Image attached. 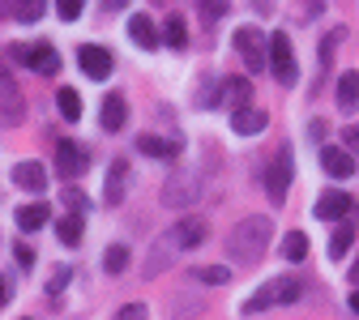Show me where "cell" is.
Instances as JSON below:
<instances>
[{
  "label": "cell",
  "mask_w": 359,
  "mask_h": 320,
  "mask_svg": "<svg viewBox=\"0 0 359 320\" xmlns=\"http://www.w3.org/2000/svg\"><path fill=\"white\" fill-rule=\"evenodd\" d=\"M171 256H175V244L163 235L158 244H154V256H150V265H146V273H150V278H154V273L163 269V265H171Z\"/></svg>",
  "instance_id": "d4e9b609"
},
{
  "label": "cell",
  "mask_w": 359,
  "mask_h": 320,
  "mask_svg": "<svg viewBox=\"0 0 359 320\" xmlns=\"http://www.w3.org/2000/svg\"><path fill=\"white\" fill-rule=\"evenodd\" d=\"M317 218H325V222H338V218H346L351 214V197L346 193H338V188H330V193H321L317 197V209H312Z\"/></svg>",
  "instance_id": "4fadbf2b"
},
{
  "label": "cell",
  "mask_w": 359,
  "mask_h": 320,
  "mask_svg": "<svg viewBox=\"0 0 359 320\" xmlns=\"http://www.w3.org/2000/svg\"><path fill=\"white\" fill-rule=\"evenodd\" d=\"M124 124H128V103H124L120 95H107V99H103V128H107V132H120Z\"/></svg>",
  "instance_id": "e0dca14e"
},
{
  "label": "cell",
  "mask_w": 359,
  "mask_h": 320,
  "mask_svg": "<svg viewBox=\"0 0 359 320\" xmlns=\"http://www.w3.org/2000/svg\"><path fill=\"white\" fill-rule=\"evenodd\" d=\"M205 235H210V226H205V218H197V214H189V218H180L171 231H167V239L175 244V252H189V248H201L205 244Z\"/></svg>",
  "instance_id": "52a82bcc"
},
{
  "label": "cell",
  "mask_w": 359,
  "mask_h": 320,
  "mask_svg": "<svg viewBox=\"0 0 359 320\" xmlns=\"http://www.w3.org/2000/svg\"><path fill=\"white\" fill-rule=\"evenodd\" d=\"M291 175H295V167H291V146H278L274 162L265 167V193H269V201H274V205H283V201H287Z\"/></svg>",
  "instance_id": "277c9868"
},
{
  "label": "cell",
  "mask_w": 359,
  "mask_h": 320,
  "mask_svg": "<svg viewBox=\"0 0 359 320\" xmlns=\"http://www.w3.org/2000/svg\"><path fill=\"white\" fill-rule=\"evenodd\" d=\"M201 197V175L197 171H180L167 179V188H163V201L167 205H193Z\"/></svg>",
  "instance_id": "ba28073f"
},
{
  "label": "cell",
  "mask_w": 359,
  "mask_h": 320,
  "mask_svg": "<svg viewBox=\"0 0 359 320\" xmlns=\"http://www.w3.org/2000/svg\"><path fill=\"white\" fill-rule=\"evenodd\" d=\"M56 235H60V244L77 248V244H81V214H65V218L56 222Z\"/></svg>",
  "instance_id": "603a6c76"
},
{
  "label": "cell",
  "mask_w": 359,
  "mask_h": 320,
  "mask_svg": "<svg viewBox=\"0 0 359 320\" xmlns=\"http://www.w3.org/2000/svg\"><path fill=\"white\" fill-rule=\"evenodd\" d=\"M128 179H133V175H128V158H116V162L107 167V184H103V205H111V209H116V205L124 201V193H128Z\"/></svg>",
  "instance_id": "8fae6325"
},
{
  "label": "cell",
  "mask_w": 359,
  "mask_h": 320,
  "mask_svg": "<svg viewBox=\"0 0 359 320\" xmlns=\"http://www.w3.org/2000/svg\"><path fill=\"white\" fill-rule=\"evenodd\" d=\"M265 124H269V116H265L261 107H244V111L231 116V128H236L240 137H252V132H261Z\"/></svg>",
  "instance_id": "ac0fdd59"
},
{
  "label": "cell",
  "mask_w": 359,
  "mask_h": 320,
  "mask_svg": "<svg viewBox=\"0 0 359 320\" xmlns=\"http://www.w3.org/2000/svg\"><path fill=\"white\" fill-rule=\"evenodd\" d=\"M128 39L137 43L142 52H154L158 43H163V34H158V26L146 18V13H133V22H128Z\"/></svg>",
  "instance_id": "7c38bea8"
},
{
  "label": "cell",
  "mask_w": 359,
  "mask_h": 320,
  "mask_svg": "<svg viewBox=\"0 0 359 320\" xmlns=\"http://www.w3.org/2000/svg\"><path fill=\"white\" fill-rule=\"evenodd\" d=\"M342 141H346V146H351V150L359 154V124H351V128L342 132Z\"/></svg>",
  "instance_id": "f35d334b"
},
{
  "label": "cell",
  "mask_w": 359,
  "mask_h": 320,
  "mask_svg": "<svg viewBox=\"0 0 359 320\" xmlns=\"http://www.w3.org/2000/svg\"><path fill=\"white\" fill-rule=\"evenodd\" d=\"M338 107L342 111H355L359 107V73H342L338 77Z\"/></svg>",
  "instance_id": "44dd1931"
},
{
  "label": "cell",
  "mask_w": 359,
  "mask_h": 320,
  "mask_svg": "<svg viewBox=\"0 0 359 320\" xmlns=\"http://www.w3.org/2000/svg\"><path fill=\"white\" fill-rule=\"evenodd\" d=\"M56 171L69 175V179L86 171V154L77 150V141H60V146H56Z\"/></svg>",
  "instance_id": "2e32d148"
},
{
  "label": "cell",
  "mask_w": 359,
  "mask_h": 320,
  "mask_svg": "<svg viewBox=\"0 0 359 320\" xmlns=\"http://www.w3.org/2000/svg\"><path fill=\"white\" fill-rule=\"evenodd\" d=\"M227 99L236 103V111H244V103H248V81H227Z\"/></svg>",
  "instance_id": "d6a6232c"
},
{
  "label": "cell",
  "mask_w": 359,
  "mask_h": 320,
  "mask_svg": "<svg viewBox=\"0 0 359 320\" xmlns=\"http://www.w3.org/2000/svg\"><path fill=\"white\" fill-rule=\"evenodd\" d=\"M65 201L73 205V214H86V205H90V201H86V197H81L77 188H65Z\"/></svg>",
  "instance_id": "8d00e7d4"
},
{
  "label": "cell",
  "mask_w": 359,
  "mask_h": 320,
  "mask_svg": "<svg viewBox=\"0 0 359 320\" xmlns=\"http://www.w3.org/2000/svg\"><path fill=\"white\" fill-rule=\"evenodd\" d=\"M69 278H73V273L60 265V269H52V282H48V295H60L65 286H69Z\"/></svg>",
  "instance_id": "836d02e7"
},
{
  "label": "cell",
  "mask_w": 359,
  "mask_h": 320,
  "mask_svg": "<svg viewBox=\"0 0 359 320\" xmlns=\"http://www.w3.org/2000/svg\"><path fill=\"white\" fill-rule=\"evenodd\" d=\"M283 256H287V260H304V256H308V235H304V231H291V235L283 239Z\"/></svg>",
  "instance_id": "83f0119b"
},
{
  "label": "cell",
  "mask_w": 359,
  "mask_h": 320,
  "mask_svg": "<svg viewBox=\"0 0 359 320\" xmlns=\"http://www.w3.org/2000/svg\"><path fill=\"white\" fill-rule=\"evenodd\" d=\"M201 13L214 18V22H218V18H227V0H201Z\"/></svg>",
  "instance_id": "e575fe53"
},
{
  "label": "cell",
  "mask_w": 359,
  "mask_h": 320,
  "mask_svg": "<svg viewBox=\"0 0 359 320\" xmlns=\"http://www.w3.org/2000/svg\"><path fill=\"white\" fill-rule=\"evenodd\" d=\"M81 5H86V0H56L60 22H77V18H81Z\"/></svg>",
  "instance_id": "1f68e13d"
},
{
  "label": "cell",
  "mask_w": 359,
  "mask_h": 320,
  "mask_svg": "<svg viewBox=\"0 0 359 320\" xmlns=\"http://www.w3.org/2000/svg\"><path fill=\"white\" fill-rule=\"evenodd\" d=\"M124 5H128V0H103V9H107V13H116V9H124Z\"/></svg>",
  "instance_id": "ab89813d"
},
{
  "label": "cell",
  "mask_w": 359,
  "mask_h": 320,
  "mask_svg": "<svg viewBox=\"0 0 359 320\" xmlns=\"http://www.w3.org/2000/svg\"><path fill=\"white\" fill-rule=\"evenodd\" d=\"M351 312H355V316H359V291H355V295H351Z\"/></svg>",
  "instance_id": "f6af8a7d"
},
{
  "label": "cell",
  "mask_w": 359,
  "mask_h": 320,
  "mask_svg": "<svg viewBox=\"0 0 359 320\" xmlns=\"http://www.w3.org/2000/svg\"><path fill=\"white\" fill-rule=\"evenodd\" d=\"M163 39H167V48H175V52L189 43V26H184V18H180V13H171L163 22Z\"/></svg>",
  "instance_id": "7402d4cb"
},
{
  "label": "cell",
  "mask_w": 359,
  "mask_h": 320,
  "mask_svg": "<svg viewBox=\"0 0 359 320\" xmlns=\"http://www.w3.org/2000/svg\"><path fill=\"white\" fill-rule=\"evenodd\" d=\"M0 13H18V0H0Z\"/></svg>",
  "instance_id": "60d3db41"
},
{
  "label": "cell",
  "mask_w": 359,
  "mask_h": 320,
  "mask_svg": "<svg viewBox=\"0 0 359 320\" xmlns=\"http://www.w3.org/2000/svg\"><path fill=\"white\" fill-rule=\"evenodd\" d=\"M13 256H18V265H22V269H30V265H34V248H30V244H18V248H13Z\"/></svg>",
  "instance_id": "74e56055"
},
{
  "label": "cell",
  "mask_w": 359,
  "mask_h": 320,
  "mask_svg": "<svg viewBox=\"0 0 359 320\" xmlns=\"http://www.w3.org/2000/svg\"><path fill=\"white\" fill-rule=\"evenodd\" d=\"M116 320H146V303H124L116 312Z\"/></svg>",
  "instance_id": "d590c367"
},
{
  "label": "cell",
  "mask_w": 359,
  "mask_h": 320,
  "mask_svg": "<svg viewBox=\"0 0 359 320\" xmlns=\"http://www.w3.org/2000/svg\"><path fill=\"white\" fill-rule=\"evenodd\" d=\"M304 295V282L299 278H274V282H265L261 291H252L244 299V316H257L265 307H283V303H295Z\"/></svg>",
  "instance_id": "7a4b0ae2"
},
{
  "label": "cell",
  "mask_w": 359,
  "mask_h": 320,
  "mask_svg": "<svg viewBox=\"0 0 359 320\" xmlns=\"http://www.w3.org/2000/svg\"><path fill=\"white\" fill-rule=\"evenodd\" d=\"M193 278H201L205 286H227V282H231V269H227V265H205V269L193 273Z\"/></svg>",
  "instance_id": "484cf974"
},
{
  "label": "cell",
  "mask_w": 359,
  "mask_h": 320,
  "mask_svg": "<svg viewBox=\"0 0 359 320\" xmlns=\"http://www.w3.org/2000/svg\"><path fill=\"white\" fill-rule=\"evenodd\" d=\"M22 120H26V99H22L13 73L0 69V124L13 128V124H22Z\"/></svg>",
  "instance_id": "8992f818"
},
{
  "label": "cell",
  "mask_w": 359,
  "mask_h": 320,
  "mask_svg": "<svg viewBox=\"0 0 359 320\" xmlns=\"http://www.w3.org/2000/svg\"><path fill=\"white\" fill-rule=\"evenodd\" d=\"M351 239H355V235H351V226L342 222L338 231H334V239H330V260H342V256L351 252Z\"/></svg>",
  "instance_id": "f1b7e54d"
},
{
  "label": "cell",
  "mask_w": 359,
  "mask_h": 320,
  "mask_svg": "<svg viewBox=\"0 0 359 320\" xmlns=\"http://www.w3.org/2000/svg\"><path fill=\"white\" fill-rule=\"evenodd\" d=\"M56 107H60V116L73 124V120H81V99H77V90H60V95H56Z\"/></svg>",
  "instance_id": "cb8c5ba5"
},
{
  "label": "cell",
  "mask_w": 359,
  "mask_h": 320,
  "mask_svg": "<svg viewBox=\"0 0 359 320\" xmlns=\"http://www.w3.org/2000/svg\"><path fill=\"white\" fill-rule=\"evenodd\" d=\"M252 5H257V9H274V0H252Z\"/></svg>",
  "instance_id": "ee69618b"
},
{
  "label": "cell",
  "mask_w": 359,
  "mask_h": 320,
  "mask_svg": "<svg viewBox=\"0 0 359 320\" xmlns=\"http://www.w3.org/2000/svg\"><path fill=\"white\" fill-rule=\"evenodd\" d=\"M48 218H52V209L43 201H30V205L18 209V226H22V231H39V226H48Z\"/></svg>",
  "instance_id": "d6986e66"
},
{
  "label": "cell",
  "mask_w": 359,
  "mask_h": 320,
  "mask_svg": "<svg viewBox=\"0 0 359 320\" xmlns=\"http://www.w3.org/2000/svg\"><path fill=\"white\" fill-rule=\"evenodd\" d=\"M321 171L334 175V179H346V175H355V158L346 150H338V146H325L321 150Z\"/></svg>",
  "instance_id": "9a60e30c"
},
{
  "label": "cell",
  "mask_w": 359,
  "mask_h": 320,
  "mask_svg": "<svg viewBox=\"0 0 359 320\" xmlns=\"http://www.w3.org/2000/svg\"><path fill=\"white\" fill-rule=\"evenodd\" d=\"M124 265H128V244H111L107 256H103V269L116 278V273H124Z\"/></svg>",
  "instance_id": "4316f807"
},
{
  "label": "cell",
  "mask_w": 359,
  "mask_h": 320,
  "mask_svg": "<svg viewBox=\"0 0 359 320\" xmlns=\"http://www.w3.org/2000/svg\"><path fill=\"white\" fill-rule=\"evenodd\" d=\"M269 73L278 77V85H295V77H299V64H295L287 34H269Z\"/></svg>",
  "instance_id": "5b68a950"
},
{
  "label": "cell",
  "mask_w": 359,
  "mask_h": 320,
  "mask_svg": "<svg viewBox=\"0 0 359 320\" xmlns=\"http://www.w3.org/2000/svg\"><path fill=\"white\" fill-rule=\"evenodd\" d=\"M236 52H240V60H244L248 73H265L269 69V39L257 26H240L236 30Z\"/></svg>",
  "instance_id": "3957f363"
},
{
  "label": "cell",
  "mask_w": 359,
  "mask_h": 320,
  "mask_svg": "<svg viewBox=\"0 0 359 320\" xmlns=\"http://www.w3.org/2000/svg\"><path fill=\"white\" fill-rule=\"evenodd\" d=\"M351 282H355V286H359V260H355V265H351Z\"/></svg>",
  "instance_id": "7bdbcfd3"
},
{
  "label": "cell",
  "mask_w": 359,
  "mask_h": 320,
  "mask_svg": "<svg viewBox=\"0 0 359 320\" xmlns=\"http://www.w3.org/2000/svg\"><path fill=\"white\" fill-rule=\"evenodd\" d=\"M13 184L26 188V193H43L48 188V171H43V162H18L13 167Z\"/></svg>",
  "instance_id": "5bb4252c"
},
{
  "label": "cell",
  "mask_w": 359,
  "mask_h": 320,
  "mask_svg": "<svg viewBox=\"0 0 359 320\" xmlns=\"http://www.w3.org/2000/svg\"><path fill=\"white\" fill-rule=\"evenodd\" d=\"M30 73H43V77H52V73H60V56L48 48V43H34V48H18L13 52Z\"/></svg>",
  "instance_id": "9c48e42d"
},
{
  "label": "cell",
  "mask_w": 359,
  "mask_h": 320,
  "mask_svg": "<svg viewBox=\"0 0 359 320\" xmlns=\"http://www.w3.org/2000/svg\"><path fill=\"white\" fill-rule=\"evenodd\" d=\"M269 239H274V218L269 214H248L231 226L227 235V252L236 265H257L269 252Z\"/></svg>",
  "instance_id": "6da1fadb"
},
{
  "label": "cell",
  "mask_w": 359,
  "mask_h": 320,
  "mask_svg": "<svg viewBox=\"0 0 359 320\" xmlns=\"http://www.w3.org/2000/svg\"><path fill=\"white\" fill-rule=\"evenodd\" d=\"M197 103H201V107H218V81H214V77H205V81L197 85Z\"/></svg>",
  "instance_id": "4dcf8cb0"
},
{
  "label": "cell",
  "mask_w": 359,
  "mask_h": 320,
  "mask_svg": "<svg viewBox=\"0 0 359 320\" xmlns=\"http://www.w3.org/2000/svg\"><path fill=\"white\" fill-rule=\"evenodd\" d=\"M5 299H9V282H5V278H0V303H5Z\"/></svg>",
  "instance_id": "b9f144b4"
},
{
  "label": "cell",
  "mask_w": 359,
  "mask_h": 320,
  "mask_svg": "<svg viewBox=\"0 0 359 320\" xmlns=\"http://www.w3.org/2000/svg\"><path fill=\"white\" fill-rule=\"evenodd\" d=\"M18 22H39L43 18V0H18Z\"/></svg>",
  "instance_id": "f546056e"
},
{
  "label": "cell",
  "mask_w": 359,
  "mask_h": 320,
  "mask_svg": "<svg viewBox=\"0 0 359 320\" xmlns=\"http://www.w3.org/2000/svg\"><path fill=\"white\" fill-rule=\"evenodd\" d=\"M137 150H142L146 158H175V154H180V141H167V137H142Z\"/></svg>",
  "instance_id": "ffe728a7"
},
{
  "label": "cell",
  "mask_w": 359,
  "mask_h": 320,
  "mask_svg": "<svg viewBox=\"0 0 359 320\" xmlns=\"http://www.w3.org/2000/svg\"><path fill=\"white\" fill-rule=\"evenodd\" d=\"M77 64L90 81H107L111 77V52L107 48H95V43H86V48H77Z\"/></svg>",
  "instance_id": "30bf717a"
}]
</instances>
